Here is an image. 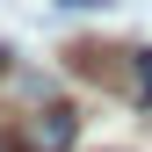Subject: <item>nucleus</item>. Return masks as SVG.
Listing matches in <instances>:
<instances>
[{
    "label": "nucleus",
    "mask_w": 152,
    "mask_h": 152,
    "mask_svg": "<svg viewBox=\"0 0 152 152\" xmlns=\"http://www.w3.org/2000/svg\"><path fill=\"white\" fill-rule=\"evenodd\" d=\"M72 145H80V109L72 102H44L29 116H15V138H7V152H72Z\"/></svg>",
    "instance_id": "obj_1"
},
{
    "label": "nucleus",
    "mask_w": 152,
    "mask_h": 152,
    "mask_svg": "<svg viewBox=\"0 0 152 152\" xmlns=\"http://www.w3.org/2000/svg\"><path fill=\"white\" fill-rule=\"evenodd\" d=\"M123 94L138 109H152V51H123Z\"/></svg>",
    "instance_id": "obj_2"
},
{
    "label": "nucleus",
    "mask_w": 152,
    "mask_h": 152,
    "mask_svg": "<svg viewBox=\"0 0 152 152\" xmlns=\"http://www.w3.org/2000/svg\"><path fill=\"white\" fill-rule=\"evenodd\" d=\"M58 7H116V0H58Z\"/></svg>",
    "instance_id": "obj_3"
},
{
    "label": "nucleus",
    "mask_w": 152,
    "mask_h": 152,
    "mask_svg": "<svg viewBox=\"0 0 152 152\" xmlns=\"http://www.w3.org/2000/svg\"><path fill=\"white\" fill-rule=\"evenodd\" d=\"M0 65H7V44H0Z\"/></svg>",
    "instance_id": "obj_4"
}]
</instances>
